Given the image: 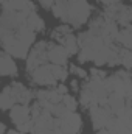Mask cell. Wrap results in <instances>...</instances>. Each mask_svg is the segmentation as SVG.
<instances>
[{"label": "cell", "instance_id": "7402d4cb", "mask_svg": "<svg viewBox=\"0 0 132 134\" xmlns=\"http://www.w3.org/2000/svg\"><path fill=\"white\" fill-rule=\"evenodd\" d=\"M39 3H40L44 8H47V9H48V8H51V6H53L55 0H39Z\"/></svg>", "mask_w": 132, "mask_h": 134}, {"label": "cell", "instance_id": "ac0fdd59", "mask_svg": "<svg viewBox=\"0 0 132 134\" xmlns=\"http://www.w3.org/2000/svg\"><path fill=\"white\" fill-rule=\"evenodd\" d=\"M71 33V30H70V27H67V25H62V27H58V28H55V31H53V37L55 39H58V41H61L64 36Z\"/></svg>", "mask_w": 132, "mask_h": 134}, {"label": "cell", "instance_id": "7a4b0ae2", "mask_svg": "<svg viewBox=\"0 0 132 134\" xmlns=\"http://www.w3.org/2000/svg\"><path fill=\"white\" fill-rule=\"evenodd\" d=\"M55 119H56V126L64 134H78L81 131L82 120L79 114H76L75 111H67L62 115L55 117Z\"/></svg>", "mask_w": 132, "mask_h": 134}, {"label": "cell", "instance_id": "9c48e42d", "mask_svg": "<svg viewBox=\"0 0 132 134\" xmlns=\"http://www.w3.org/2000/svg\"><path fill=\"white\" fill-rule=\"evenodd\" d=\"M9 117L16 125H20L27 120H30V106L28 104H14L9 109Z\"/></svg>", "mask_w": 132, "mask_h": 134}, {"label": "cell", "instance_id": "4316f807", "mask_svg": "<svg viewBox=\"0 0 132 134\" xmlns=\"http://www.w3.org/2000/svg\"><path fill=\"white\" fill-rule=\"evenodd\" d=\"M71 87H73L75 91L78 89V83H76V80H71Z\"/></svg>", "mask_w": 132, "mask_h": 134}, {"label": "cell", "instance_id": "ffe728a7", "mask_svg": "<svg viewBox=\"0 0 132 134\" xmlns=\"http://www.w3.org/2000/svg\"><path fill=\"white\" fill-rule=\"evenodd\" d=\"M90 75H92V78H93V80H104V78L107 76V73H106L104 70L97 69V67H93V69L90 70Z\"/></svg>", "mask_w": 132, "mask_h": 134}, {"label": "cell", "instance_id": "52a82bcc", "mask_svg": "<svg viewBox=\"0 0 132 134\" xmlns=\"http://www.w3.org/2000/svg\"><path fill=\"white\" fill-rule=\"evenodd\" d=\"M2 9L30 14V13H33L36 8H34L33 2H30V0H5V2L2 3Z\"/></svg>", "mask_w": 132, "mask_h": 134}, {"label": "cell", "instance_id": "e0dca14e", "mask_svg": "<svg viewBox=\"0 0 132 134\" xmlns=\"http://www.w3.org/2000/svg\"><path fill=\"white\" fill-rule=\"evenodd\" d=\"M61 104L65 108L67 111H76V108H78V103H76V100H75V97H71L70 94H65V95H62Z\"/></svg>", "mask_w": 132, "mask_h": 134}, {"label": "cell", "instance_id": "8fae6325", "mask_svg": "<svg viewBox=\"0 0 132 134\" xmlns=\"http://www.w3.org/2000/svg\"><path fill=\"white\" fill-rule=\"evenodd\" d=\"M61 45L65 48V52L68 53V56H71V55H76L78 52H79V44H78V39L73 36V34H67V36H64L61 41Z\"/></svg>", "mask_w": 132, "mask_h": 134}, {"label": "cell", "instance_id": "2e32d148", "mask_svg": "<svg viewBox=\"0 0 132 134\" xmlns=\"http://www.w3.org/2000/svg\"><path fill=\"white\" fill-rule=\"evenodd\" d=\"M118 59H120V64H123V66L126 67V70H129L132 66V53L129 48H123V47H120V50H118Z\"/></svg>", "mask_w": 132, "mask_h": 134}, {"label": "cell", "instance_id": "484cf974", "mask_svg": "<svg viewBox=\"0 0 132 134\" xmlns=\"http://www.w3.org/2000/svg\"><path fill=\"white\" fill-rule=\"evenodd\" d=\"M97 134H110V133H109L106 128H103V130H98V133H97Z\"/></svg>", "mask_w": 132, "mask_h": 134}, {"label": "cell", "instance_id": "603a6c76", "mask_svg": "<svg viewBox=\"0 0 132 134\" xmlns=\"http://www.w3.org/2000/svg\"><path fill=\"white\" fill-rule=\"evenodd\" d=\"M99 3H103V5H106V6H110V5H117V3H120V0H98Z\"/></svg>", "mask_w": 132, "mask_h": 134}, {"label": "cell", "instance_id": "d4e9b609", "mask_svg": "<svg viewBox=\"0 0 132 134\" xmlns=\"http://www.w3.org/2000/svg\"><path fill=\"white\" fill-rule=\"evenodd\" d=\"M6 134H23V133H20V131H17V130H9Z\"/></svg>", "mask_w": 132, "mask_h": 134}, {"label": "cell", "instance_id": "5b68a950", "mask_svg": "<svg viewBox=\"0 0 132 134\" xmlns=\"http://www.w3.org/2000/svg\"><path fill=\"white\" fill-rule=\"evenodd\" d=\"M47 47H48V42H45V41L34 45V48L30 52V56L27 59L28 72L34 70L36 67L42 66V64H47Z\"/></svg>", "mask_w": 132, "mask_h": 134}, {"label": "cell", "instance_id": "8992f818", "mask_svg": "<svg viewBox=\"0 0 132 134\" xmlns=\"http://www.w3.org/2000/svg\"><path fill=\"white\" fill-rule=\"evenodd\" d=\"M68 59V53L62 45L58 44H48L47 47V61L55 66H65Z\"/></svg>", "mask_w": 132, "mask_h": 134}, {"label": "cell", "instance_id": "9a60e30c", "mask_svg": "<svg viewBox=\"0 0 132 134\" xmlns=\"http://www.w3.org/2000/svg\"><path fill=\"white\" fill-rule=\"evenodd\" d=\"M131 19H132V11L129 5H123L120 13H118V17H117V25L120 27H129L131 25Z\"/></svg>", "mask_w": 132, "mask_h": 134}, {"label": "cell", "instance_id": "277c9868", "mask_svg": "<svg viewBox=\"0 0 132 134\" xmlns=\"http://www.w3.org/2000/svg\"><path fill=\"white\" fill-rule=\"evenodd\" d=\"M113 114L110 112V109L106 104H97L90 108V119H92V125L95 130H103L109 125V122L112 120Z\"/></svg>", "mask_w": 132, "mask_h": 134}, {"label": "cell", "instance_id": "d6986e66", "mask_svg": "<svg viewBox=\"0 0 132 134\" xmlns=\"http://www.w3.org/2000/svg\"><path fill=\"white\" fill-rule=\"evenodd\" d=\"M16 126H17V131H20V133H23V134L31 133V130H33V120L30 119V120H27V122H23L20 125H16Z\"/></svg>", "mask_w": 132, "mask_h": 134}, {"label": "cell", "instance_id": "3957f363", "mask_svg": "<svg viewBox=\"0 0 132 134\" xmlns=\"http://www.w3.org/2000/svg\"><path fill=\"white\" fill-rule=\"evenodd\" d=\"M31 81L39 86H56L58 80L55 76V64H42L30 72Z\"/></svg>", "mask_w": 132, "mask_h": 134}, {"label": "cell", "instance_id": "cb8c5ba5", "mask_svg": "<svg viewBox=\"0 0 132 134\" xmlns=\"http://www.w3.org/2000/svg\"><path fill=\"white\" fill-rule=\"evenodd\" d=\"M56 91H58L61 95H65V94H68V89H67V86H64V84H59Z\"/></svg>", "mask_w": 132, "mask_h": 134}, {"label": "cell", "instance_id": "44dd1931", "mask_svg": "<svg viewBox=\"0 0 132 134\" xmlns=\"http://www.w3.org/2000/svg\"><path fill=\"white\" fill-rule=\"evenodd\" d=\"M70 72H71V73H75V75H78L79 78H86V76H87V72H86L84 69L76 67V66H70Z\"/></svg>", "mask_w": 132, "mask_h": 134}, {"label": "cell", "instance_id": "6da1fadb", "mask_svg": "<svg viewBox=\"0 0 132 134\" xmlns=\"http://www.w3.org/2000/svg\"><path fill=\"white\" fill-rule=\"evenodd\" d=\"M53 14L71 27H81L90 17L92 8L87 0H55Z\"/></svg>", "mask_w": 132, "mask_h": 134}, {"label": "cell", "instance_id": "5bb4252c", "mask_svg": "<svg viewBox=\"0 0 132 134\" xmlns=\"http://www.w3.org/2000/svg\"><path fill=\"white\" fill-rule=\"evenodd\" d=\"M27 27L36 33V31H42L44 27H45V24H44L42 17H40L36 11H33V13H30V14L27 16Z\"/></svg>", "mask_w": 132, "mask_h": 134}, {"label": "cell", "instance_id": "4fadbf2b", "mask_svg": "<svg viewBox=\"0 0 132 134\" xmlns=\"http://www.w3.org/2000/svg\"><path fill=\"white\" fill-rule=\"evenodd\" d=\"M117 44H120V47L123 48H129L132 47V31H131V25L129 27H123V30L118 31V36L115 39Z\"/></svg>", "mask_w": 132, "mask_h": 134}, {"label": "cell", "instance_id": "30bf717a", "mask_svg": "<svg viewBox=\"0 0 132 134\" xmlns=\"http://www.w3.org/2000/svg\"><path fill=\"white\" fill-rule=\"evenodd\" d=\"M17 73V66L13 58L6 53H0V76H14Z\"/></svg>", "mask_w": 132, "mask_h": 134}, {"label": "cell", "instance_id": "ba28073f", "mask_svg": "<svg viewBox=\"0 0 132 134\" xmlns=\"http://www.w3.org/2000/svg\"><path fill=\"white\" fill-rule=\"evenodd\" d=\"M9 87H11V92H13V95H14L17 104H28L30 101L33 100L34 94L30 89H27L23 84H20V83H13Z\"/></svg>", "mask_w": 132, "mask_h": 134}, {"label": "cell", "instance_id": "7c38bea8", "mask_svg": "<svg viewBox=\"0 0 132 134\" xmlns=\"http://www.w3.org/2000/svg\"><path fill=\"white\" fill-rule=\"evenodd\" d=\"M14 104H17V103H16V98H14V95L11 92V87L8 86V87H5L0 92V109L2 111H8Z\"/></svg>", "mask_w": 132, "mask_h": 134}]
</instances>
